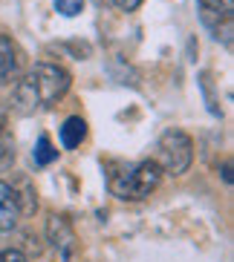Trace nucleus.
Returning a JSON list of instances; mask_svg holds the SVG:
<instances>
[{
    "mask_svg": "<svg viewBox=\"0 0 234 262\" xmlns=\"http://www.w3.org/2000/svg\"><path fill=\"white\" fill-rule=\"evenodd\" d=\"M223 179H226V182H228V185H231V164H223Z\"/></svg>",
    "mask_w": 234,
    "mask_h": 262,
    "instance_id": "15",
    "label": "nucleus"
},
{
    "mask_svg": "<svg viewBox=\"0 0 234 262\" xmlns=\"http://www.w3.org/2000/svg\"><path fill=\"white\" fill-rule=\"evenodd\" d=\"M12 159H15V144H12L9 136H3V139H0V167H6Z\"/></svg>",
    "mask_w": 234,
    "mask_h": 262,
    "instance_id": "11",
    "label": "nucleus"
},
{
    "mask_svg": "<svg viewBox=\"0 0 234 262\" xmlns=\"http://www.w3.org/2000/svg\"><path fill=\"white\" fill-rule=\"evenodd\" d=\"M0 262H29V259H26L21 251H3V254H0Z\"/></svg>",
    "mask_w": 234,
    "mask_h": 262,
    "instance_id": "12",
    "label": "nucleus"
},
{
    "mask_svg": "<svg viewBox=\"0 0 234 262\" xmlns=\"http://www.w3.org/2000/svg\"><path fill=\"white\" fill-rule=\"evenodd\" d=\"M21 219V199L9 182H0V231H12Z\"/></svg>",
    "mask_w": 234,
    "mask_h": 262,
    "instance_id": "7",
    "label": "nucleus"
},
{
    "mask_svg": "<svg viewBox=\"0 0 234 262\" xmlns=\"http://www.w3.org/2000/svg\"><path fill=\"white\" fill-rule=\"evenodd\" d=\"M84 139H87V121L81 116H70L61 127V144L67 150H75Z\"/></svg>",
    "mask_w": 234,
    "mask_h": 262,
    "instance_id": "8",
    "label": "nucleus"
},
{
    "mask_svg": "<svg viewBox=\"0 0 234 262\" xmlns=\"http://www.w3.org/2000/svg\"><path fill=\"white\" fill-rule=\"evenodd\" d=\"M55 9H58L64 17H75V15H81L84 0H55Z\"/></svg>",
    "mask_w": 234,
    "mask_h": 262,
    "instance_id": "10",
    "label": "nucleus"
},
{
    "mask_svg": "<svg viewBox=\"0 0 234 262\" xmlns=\"http://www.w3.org/2000/svg\"><path fill=\"white\" fill-rule=\"evenodd\" d=\"M32 159H35V164L47 167V164H52L55 159H58V150L52 147V141H49L47 136H41L38 144H35V153H32Z\"/></svg>",
    "mask_w": 234,
    "mask_h": 262,
    "instance_id": "9",
    "label": "nucleus"
},
{
    "mask_svg": "<svg viewBox=\"0 0 234 262\" xmlns=\"http://www.w3.org/2000/svg\"><path fill=\"white\" fill-rule=\"evenodd\" d=\"M203 24L217 38H223L226 47H231V20H234V0H200Z\"/></svg>",
    "mask_w": 234,
    "mask_h": 262,
    "instance_id": "4",
    "label": "nucleus"
},
{
    "mask_svg": "<svg viewBox=\"0 0 234 262\" xmlns=\"http://www.w3.org/2000/svg\"><path fill=\"white\" fill-rule=\"evenodd\" d=\"M194 162V141L182 130H168L159 139V167L168 176H182Z\"/></svg>",
    "mask_w": 234,
    "mask_h": 262,
    "instance_id": "3",
    "label": "nucleus"
},
{
    "mask_svg": "<svg viewBox=\"0 0 234 262\" xmlns=\"http://www.w3.org/2000/svg\"><path fill=\"white\" fill-rule=\"evenodd\" d=\"M3 136H6V113L0 110V139H3Z\"/></svg>",
    "mask_w": 234,
    "mask_h": 262,
    "instance_id": "14",
    "label": "nucleus"
},
{
    "mask_svg": "<svg viewBox=\"0 0 234 262\" xmlns=\"http://www.w3.org/2000/svg\"><path fill=\"white\" fill-rule=\"evenodd\" d=\"M122 12H133V9H139L142 6V0H113Z\"/></svg>",
    "mask_w": 234,
    "mask_h": 262,
    "instance_id": "13",
    "label": "nucleus"
},
{
    "mask_svg": "<svg viewBox=\"0 0 234 262\" xmlns=\"http://www.w3.org/2000/svg\"><path fill=\"white\" fill-rule=\"evenodd\" d=\"M47 239L52 251L58 254V259L70 262L72 254H75V231L70 228V222L64 219V216H52L47 225Z\"/></svg>",
    "mask_w": 234,
    "mask_h": 262,
    "instance_id": "5",
    "label": "nucleus"
},
{
    "mask_svg": "<svg viewBox=\"0 0 234 262\" xmlns=\"http://www.w3.org/2000/svg\"><path fill=\"white\" fill-rule=\"evenodd\" d=\"M17 72H21V49L9 35H0V84L17 81Z\"/></svg>",
    "mask_w": 234,
    "mask_h": 262,
    "instance_id": "6",
    "label": "nucleus"
},
{
    "mask_svg": "<svg viewBox=\"0 0 234 262\" xmlns=\"http://www.w3.org/2000/svg\"><path fill=\"white\" fill-rule=\"evenodd\" d=\"M162 182V167L156 162H133L125 164L119 173H110V193L119 196V199H130V202H139V199H148L150 193L159 187Z\"/></svg>",
    "mask_w": 234,
    "mask_h": 262,
    "instance_id": "2",
    "label": "nucleus"
},
{
    "mask_svg": "<svg viewBox=\"0 0 234 262\" xmlns=\"http://www.w3.org/2000/svg\"><path fill=\"white\" fill-rule=\"evenodd\" d=\"M70 72L58 63H35L15 86V110L32 116L41 110L52 107L70 90Z\"/></svg>",
    "mask_w": 234,
    "mask_h": 262,
    "instance_id": "1",
    "label": "nucleus"
}]
</instances>
